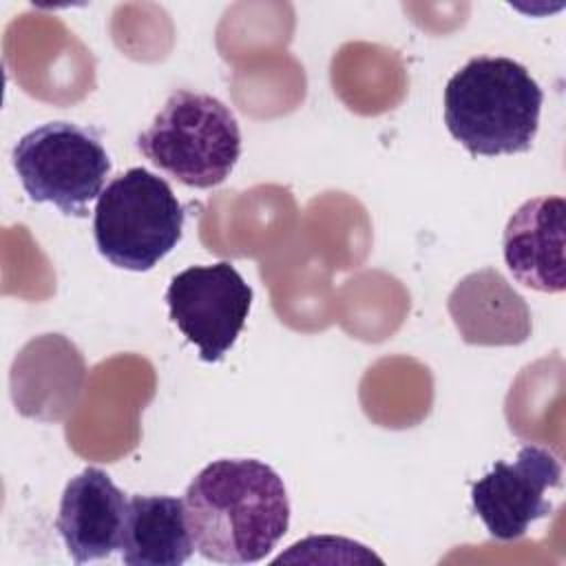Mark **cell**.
I'll use <instances>...</instances> for the list:
<instances>
[{
	"instance_id": "cell-1",
	"label": "cell",
	"mask_w": 566,
	"mask_h": 566,
	"mask_svg": "<svg viewBox=\"0 0 566 566\" xmlns=\"http://www.w3.org/2000/svg\"><path fill=\"white\" fill-rule=\"evenodd\" d=\"M184 506L195 548L217 564L265 559L290 526L281 475L252 458L206 464L188 484Z\"/></svg>"
},
{
	"instance_id": "cell-2",
	"label": "cell",
	"mask_w": 566,
	"mask_h": 566,
	"mask_svg": "<svg viewBox=\"0 0 566 566\" xmlns=\"http://www.w3.org/2000/svg\"><path fill=\"white\" fill-rule=\"evenodd\" d=\"M544 93L511 57L478 55L444 88V124L473 157L517 155L533 146Z\"/></svg>"
},
{
	"instance_id": "cell-3",
	"label": "cell",
	"mask_w": 566,
	"mask_h": 566,
	"mask_svg": "<svg viewBox=\"0 0 566 566\" xmlns=\"http://www.w3.org/2000/svg\"><path fill=\"white\" fill-rule=\"evenodd\" d=\"M139 153L190 188L223 184L241 157V130L221 99L188 88L168 95L153 124L137 135Z\"/></svg>"
},
{
	"instance_id": "cell-4",
	"label": "cell",
	"mask_w": 566,
	"mask_h": 566,
	"mask_svg": "<svg viewBox=\"0 0 566 566\" xmlns=\"http://www.w3.org/2000/svg\"><path fill=\"white\" fill-rule=\"evenodd\" d=\"M184 219L186 212L166 179L130 168L97 197L93 237L108 263L146 272L179 243Z\"/></svg>"
},
{
	"instance_id": "cell-5",
	"label": "cell",
	"mask_w": 566,
	"mask_h": 566,
	"mask_svg": "<svg viewBox=\"0 0 566 566\" xmlns=\"http://www.w3.org/2000/svg\"><path fill=\"white\" fill-rule=\"evenodd\" d=\"M11 159L29 199L53 203L66 217H86L111 172V157L97 133L71 122L29 130L13 146Z\"/></svg>"
},
{
	"instance_id": "cell-6",
	"label": "cell",
	"mask_w": 566,
	"mask_h": 566,
	"mask_svg": "<svg viewBox=\"0 0 566 566\" xmlns=\"http://www.w3.org/2000/svg\"><path fill=\"white\" fill-rule=\"evenodd\" d=\"M166 303L170 321L197 347L199 358L219 363L245 325L252 287L228 261L190 265L172 276Z\"/></svg>"
},
{
	"instance_id": "cell-7",
	"label": "cell",
	"mask_w": 566,
	"mask_h": 566,
	"mask_svg": "<svg viewBox=\"0 0 566 566\" xmlns=\"http://www.w3.org/2000/svg\"><path fill=\"white\" fill-rule=\"evenodd\" d=\"M562 484L559 460L542 447L526 444L513 462H495L471 486V504L486 531L502 542L522 537L551 513L546 491Z\"/></svg>"
},
{
	"instance_id": "cell-8",
	"label": "cell",
	"mask_w": 566,
	"mask_h": 566,
	"mask_svg": "<svg viewBox=\"0 0 566 566\" xmlns=\"http://www.w3.org/2000/svg\"><path fill=\"white\" fill-rule=\"evenodd\" d=\"M128 500L106 471L86 467L64 486L55 528L75 564L111 557L122 546Z\"/></svg>"
},
{
	"instance_id": "cell-9",
	"label": "cell",
	"mask_w": 566,
	"mask_h": 566,
	"mask_svg": "<svg viewBox=\"0 0 566 566\" xmlns=\"http://www.w3.org/2000/svg\"><path fill=\"white\" fill-rule=\"evenodd\" d=\"M562 197H533L506 221L502 252L515 281L546 294L566 290Z\"/></svg>"
},
{
	"instance_id": "cell-10",
	"label": "cell",
	"mask_w": 566,
	"mask_h": 566,
	"mask_svg": "<svg viewBox=\"0 0 566 566\" xmlns=\"http://www.w3.org/2000/svg\"><path fill=\"white\" fill-rule=\"evenodd\" d=\"M449 312L471 345H520L531 334L524 298L491 268L473 272L455 285Z\"/></svg>"
},
{
	"instance_id": "cell-11",
	"label": "cell",
	"mask_w": 566,
	"mask_h": 566,
	"mask_svg": "<svg viewBox=\"0 0 566 566\" xmlns=\"http://www.w3.org/2000/svg\"><path fill=\"white\" fill-rule=\"evenodd\" d=\"M119 551L128 566H181L188 562L195 542L184 500L172 495L128 497Z\"/></svg>"
}]
</instances>
